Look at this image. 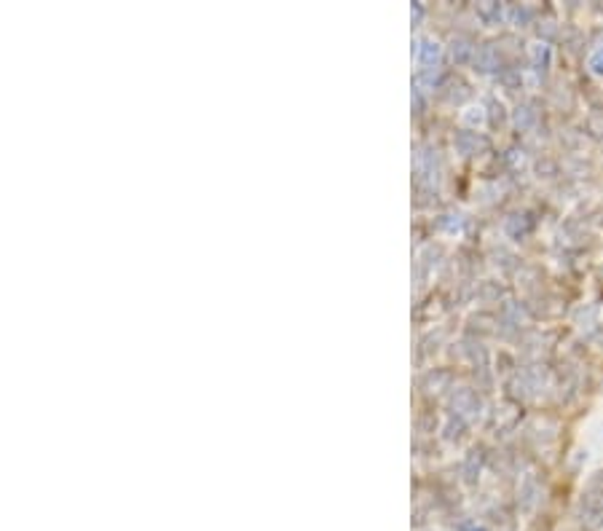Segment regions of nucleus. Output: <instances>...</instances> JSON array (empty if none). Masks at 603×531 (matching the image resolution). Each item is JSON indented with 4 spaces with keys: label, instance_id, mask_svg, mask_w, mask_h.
Returning <instances> with one entry per match:
<instances>
[{
    "label": "nucleus",
    "instance_id": "f257e3e1",
    "mask_svg": "<svg viewBox=\"0 0 603 531\" xmlns=\"http://www.w3.org/2000/svg\"><path fill=\"white\" fill-rule=\"evenodd\" d=\"M590 67H593V73L603 75V49H598V51L590 57Z\"/></svg>",
    "mask_w": 603,
    "mask_h": 531
}]
</instances>
